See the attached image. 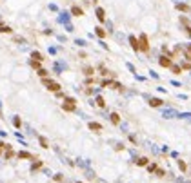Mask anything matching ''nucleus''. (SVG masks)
I'll return each mask as SVG.
<instances>
[{
    "label": "nucleus",
    "mask_w": 191,
    "mask_h": 183,
    "mask_svg": "<svg viewBox=\"0 0 191 183\" xmlns=\"http://www.w3.org/2000/svg\"><path fill=\"white\" fill-rule=\"evenodd\" d=\"M62 109L66 112H73L77 109V103H75V98H66V102L62 103Z\"/></svg>",
    "instance_id": "2"
},
{
    "label": "nucleus",
    "mask_w": 191,
    "mask_h": 183,
    "mask_svg": "<svg viewBox=\"0 0 191 183\" xmlns=\"http://www.w3.org/2000/svg\"><path fill=\"white\" fill-rule=\"evenodd\" d=\"M149 105L151 107H160V105H162V100H160V98H151V100H149Z\"/></svg>",
    "instance_id": "10"
},
{
    "label": "nucleus",
    "mask_w": 191,
    "mask_h": 183,
    "mask_svg": "<svg viewBox=\"0 0 191 183\" xmlns=\"http://www.w3.org/2000/svg\"><path fill=\"white\" fill-rule=\"evenodd\" d=\"M13 125L17 127V129H20V127H22V122H20V118H18V116L13 118Z\"/></svg>",
    "instance_id": "15"
},
{
    "label": "nucleus",
    "mask_w": 191,
    "mask_h": 183,
    "mask_svg": "<svg viewBox=\"0 0 191 183\" xmlns=\"http://www.w3.org/2000/svg\"><path fill=\"white\" fill-rule=\"evenodd\" d=\"M96 18H98L100 22H104L106 20V11L102 7H96Z\"/></svg>",
    "instance_id": "7"
},
{
    "label": "nucleus",
    "mask_w": 191,
    "mask_h": 183,
    "mask_svg": "<svg viewBox=\"0 0 191 183\" xmlns=\"http://www.w3.org/2000/svg\"><path fill=\"white\" fill-rule=\"evenodd\" d=\"M95 33H96V36H100V38H104V36H106V31H104L102 27H96V29H95Z\"/></svg>",
    "instance_id": "18"
},
{
    "label": "nucleus",
    "mask_w": 191,
    "mask_h": 183,
    "mask_svg": "<svg viewBox=\"0 0 191 183\" xmlns=\"http://www.w3.org/2000/svg\"><path fill=\"white\" fill-rule=\"evenodd\" d=\"M31 58H33V60H37V62H42V60H44V56H42L38 51H33V53H31Z\"/></svg>",
    "instance_id": "12"
},
{
    "label": "nucleus",
    "mask_w": 191,
    "mask_h": 183,
    "mask_svg": "<svg viewBox=\"0 0 191 183\" xmlns=\"http://www.w3.org/2000/svg\"><path fill=\"white\" fill-rule=\"evenodd\" d=\"M42 83L49 89L51 92H60V83L58 82H53V80H49V78H42Z\"/></svg>",
    "instance_id": "1"
},
{
    "label": "nucleus",
    "mask_w": 191,
    "mask_h": 183,
    "mask_svg": "<svg viewBox=\"0 0 191 183\" xmlns=\"http://www.w3.org/2000/svg\"><path fill=\"white\" fill-rule=\"evenodd\" d=\"M77 183H82V181H77Z\"/></svg>",
    "instance_id": "30"
},
{
    "label": "nucleus",
    "mask_w": 191,
    "mask_h": 183,
    "mask_svg": "<svg viewBox=\"0 0 191 183\" xmlns=\"http://www.w3.org/2000/svg\"><path fill=\"white\" fill-rule=\"evenodd\" d=\"M13 156H15V152H13L11 149H7V151H6V154H4V158H6V160H9V158H13Z\"/></svg>",
    "instance_id": "24"
},
{
    "label": "nucleus",
    "mask_w": 191,
    "mask_h": 183,
    "mask_svg": "<svg viewBox=\"0 0 191 183\" xmlns=\"http://www.w3.org/2000/svg\"><path fill=\"white\" fill-rule=\"evenodd\" d=\"M71 13L75 15V17H82V15H84L82 7H78V6H73V7H71Z\"/></svg>",
    "instance_id": "9"
},
{
    "label": "nucleus",
    "mask_w": 191,
    "mask_h": 183,
    "mask_svg": "<svg viewBox=\"0 0 191 183\" xmlns=\"http://www.w3.org/2000/svg\"><path fill=\"white\" fill-rule=\"evenodd\" d=\"M17 156H18V160H35V156H33L31 152H27V151H18Z\"/></svg>",
    "instance_id": "4"
},
{
    "label": "nucleus",
    "mask_w": 191,
    "mask_h": 183,
    "mask_svg": "<svg viewBox=\"0 0 191 183\" xmlns=\"http://www.w3.org/2000/svg\"><path fill=\"white\" fill-rule=\"evenodd\" d=\"M158 62H160V65H162V67H173V63H171V60L168 56H160Z\"/></svg>",
    "instance_id": "6"
},
{
    "label": "nucleus",
    "mask_w": 191,
    "mask_h": 183,
    "mask_svg": "<svg viewBox=\"0 0 191 183\" xmlns=\"http://www.w3.org/2000/svg\"><path fill=\"white\" fill-rule=\"evenodd\" d=\"M13 29L9 27V26H0V33H11Z\"/></svg>",
    "instance_id": "22"
},
{
    "label": "nucleus",
    "mask_w": 191,
    "mask_h": 183,
    "mask_svg": "<svg viewBox=\"0 0 191 183\" xmlns=\"http://www.w3.org/2000/svg\"><path fill=\"white\" fill-rule=\"evenodd\" d=\"M177 9L182 11V13H189V6L188 4H177Z\"/></svg>",
    "instance_id": "13"
},
{
    "label": "nucleus",
    "mask_w": 191,
    "mask_h": 183,
    "mask_svg": "<svg viewBox=\"0 0 191 183\" xmlns=\"http://www.w3.org/2000/svg\"><path fill=\"white\" fill-rule=\"evenodd\" d=\"M171 71H173L175 75H180V73H182V67H180V65H173V67H171Z\"/></svg>",
    "instance_id": "20"
},
{
    "label": "nucleus",
    "mask_w": 191,
    "mask_h": 183,
    "mask_svg": "<svg viewBox=\"0 0 191 183\" xmlns=\"http://www.w3.org/2000/svg\"><path fill=\"white\" fill-rule=\"evenodd\" d=\"M136 165L146 167V165H148V158H138V160H136Z\"/></svg>",
    "instance_id": "16"
},
{
    "label": "nucleus",
    "mask_w": 191,
    "mask_h": 183,
    "mask_svg": "<svg viewBox=\"0 0 191 183\" xmlns=\"http://www.w3.org/2000/svg\"><path fill=\"white\" fill-rule=\"evenodd\" d=\"M96 105H98V107H106V102H104V98H102V96H96Z\"/></svg>",
    "instance_id": "19"
},
{
    "label": "nucleus",
    "mask_w": 191,
    "mask_h": 183,
    "mask_svg": "<svg viewBox=\"0 0 191 183\" xmlns=\"http://www.w3.org/2000/svg\"><path fill=\"white\" fill-rule=\"evenodd\" d=\"M40 167H42V161H35L33 167H31V170H37V169H40Z\"/></svg>",
    "instance_id": "27"
},
{
    "label": "nucleus",
    "mask_w": 191,
    "mask_h": 183,
    "mask_svg": "<svg viewBox=\"0 0 191 183\" xmlns=\"http://www.w3.org/2000/svg\"><path fill=\"white\" fill-rule=\"evenodd\" d=\"M0 154H2V149H0Z\"/></svg>",
    "instance_id": "29"
},
{
    "label": "nucleus",
    "mask_w": 191,
    "mask_h": 183,
    "mask_svg": "<svg viewBox=\"0 0 191 183\" xmlns=\"http://www.w3.org/2000/svg\"><path fill=\"white\" fill-rule=\"evenodd\" d=\"M148 170L149 172H155L156 170V165H148Z\"/></svg>",
    "instance_id": "28"
},
{
    "label": "nucleus",
    "mask_w": 191,
    "mask_h": 183,
    "mask_svg": "<svg viewBox=\"0 0 191 183\" xmlns=\"http://www.w3.org/2000/svg\"><path fill=\"white\" fill-rule=\"evenodd\" d=\"M29 63H31V67H33V69H40V62H37V60H31Z\"/></svg>",
    "instance_id": "26"
},
{
    "label": "nucleus",
    "mask_w": 191,
    "mask_h": 183,
    "mask_svg": "<svg viewBox=\"0 0 191 183\" xmlns=\"http://www.w3.org/2000/svg\"><path fill=\"white\" fill-rule=\"evenodd\" d=\"M178 167H180V170H184V172L188 170V165H186V163H184L182 160H178Z\"/></svg>",
    "instance_id": "25"
},
{
    "label": "nucleus",
    "mask_w": 191,
    "mask_h": 183,
    "mask_svg": "<svg viewBox=\"0 0 191 183\" xmlns=\"http://www.w3.org/2000/svg\"><path fill=\"white\" fill-rule=\"evenodd\" d=\"M93 73H95V69H93V67H84V75H87V76H91Z\"/></svg>",
    "instance_id": "21"
},
{
    "label": "nucleus",
    "mask_w": 191,
    "mask_h": 183,
    "mask_svg": "<svg viewBox=\"0 0 191 183\" xmlns=\"http://www.w3.org/2000/svg\"><path fill=\"white\" fill-rule=\"evenodd\" d=\"M38 143H40V147H42V149H47V147H49V141H47L44 136H40V138H38Z\"/></svg>",
    "instance_id": "11"
},
{
    "label": "nucleus",
    "mask_w": 191,
    "mask_h": 183,
    "mask_svg": "<svg viewBox=\"0 0 191 183\" xmlns=\"http://www.w3.org/2000/svg\"><path fill=\"white\" fill-rule=\"evenodd\" d=\"M89 129L95 131V132H98V131H102V125H100V123H96V122H89Z\"/></svg>",
    "instance_id": "8"
},
{
    "label": "nucleus",
    "mask_w": 191,
    "mask_h": 183,
    "mask_svg": "<svg viewBox=\"0 0 191 183\" xmlns=\"http://www.w3.org/2000/svg\"><path fill=\"white\" fill-rule=\"evenodd\" d=\"M111 122H113L115 125H116V123H120V116L116 114V112H111Z\"/></svg>",
    "instance_id": "14"
},
{
    "label": "nucleus",
    "mask_w": 191,
    "mask_h": 183,
    "mask_svg": "<svg viewBox=\"0 0 191 183\" xmlns=\"http://www.w3.org/2000/svg\"><path fill=\"white\" fill-rule=\"evenodd\" d=\"M37 75L40 76V78H47V75H49V73H47L46 69H38V71H37Z\"/></svg>",
    "instance_id": "17"
},
{
    "label": "nucleus",
    "mask_w": 191,
    "mask_h": 183,
    "mask_svg": "<svg viewBox=\"0 0 191 183\" xmlns=\"http://www.w3.org/2000/svg\"><path fill=\"white\" fill-rule=\"evenodd\" d=\"M129 44H131V47H133L135 51H140V44H138V38L136 36H129Z\"/></svg>",
    "instance_id": "5"
},
{
    "label": "nucleus",
    "mask_w": 191,
    "mask_h": 183,
    "mask_svg": "<svg viewBox=\"0 0 191 183\" xmlns=\"http://www.w3.org/2000/svg\"><path fill=\"white\" fill-rule=\"evenodd\" d=\"M186 58H188V60L191 62V44H189L188 47H186Z\"/></svg>",
    "instance_id": "23"
},
{
    "label": "nucleus",
    "mask_w": 191,
    "mask_h": 183,
    "mask_svg": "<svg viewBox=\"0 0 191 183\" xmlns=\"http://www.w3.org/2000/svg\"><path fill=\"white\" fill-rule=\"evenodd\" d=\"M138 44H140V51H144V53L149 51V40H148V36H146V34H140Z\"/></svg>",
    "instance_id": "3"
}]
</instances>
